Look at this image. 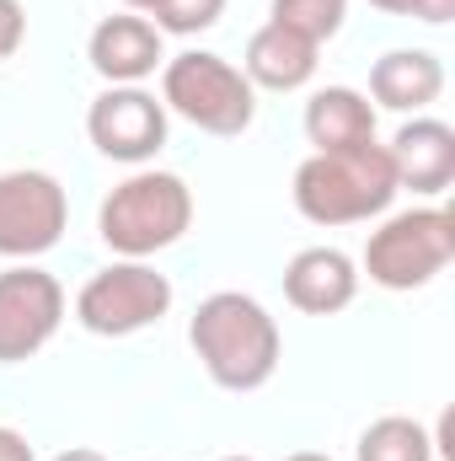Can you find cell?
Listing matches in <instances>:
<instances>
[{"mask_svg": "<svg viewBox=\"0 0 455 461\" xmlns=\"http://www.w3.org/2000/svg\"><path fill=\"white\" fill-rule=\"evenodd\" d=\"M193 354L204 359L210 381L226 392H257L273 381L279 370V322L268 317L263 301L241 295V290H220L210 301H199L193 322H188Z\"/></svg>", "mask_w": 455, "mask_h": 461, "instance_id": "obj_1", "label": "cell"}, {"mask_svg": "<svg viewBox=\"0 0 455 461\" xmlns=\"http://www.w3.org/2000/svg\"><path fill=\"white\" fill-rule=\"evenodd\" d=\"M397 199V167L386 145H348V150H311L295 172V210L311 226H353L380 215Z\"/></svg>", "mask_w": 455, "mask_h": 461, "instance_id": "obj_2", "label": "cell"}, {"mask_svg": "<svg viewBox=\"0 0 455 461\" xmlns=\"http://www.w3.org/2000/svg\"><path fill=\"white\" fill-rule=\"evenodd\" d=\"M193 226V194L177 172H134L103 199L97 230L118 258H156Z\"/></svg>", "mask_w": 455, "mask_h": 461, "instance_id": "obj_3", "label": "cell"}, {"mask_svg": "<svg viewBox=\"0 0 455 461\" xmlns=\"http://www.w3.org/2000/svg\"><path fill=\"white\" fill-rule=\"evenodd\" d=\"M161 103L204 134H241L257 118V86L220 54L188 49L161 65Z\"/></svg>", "mask_w": 455, "mask_h": 461, "instance_id": "obj_4", "label": "cell"}, {"mask_svg": "<svg viewBox=\"0 0 455 461\" xmlns=\"http://www.w3.org/2000/svg\"><path fill=\"white\" fill-rule=\"evenodd\" d=\"M455 258V221L445 210H402L364 241V274L380 290H424Z\"/></svg>", "mask_w": 455, "mask_h": 461, "instance_id": "obj_5", "label": "cell"}, {"mask_svg": "<svg viewBox=\"0 0 455 461\" xmlns=\"http://www.w3.org/2000/svg\"><path fill=\"white\" fill-rule=\"evenodd\" d=\"M172 312V279L156 274L145 258H123L113 268L92 274L86 290L76 295V317L97 339H129L156 328Z\"/></svg>", "mask_w": 455, "mask_h": 461, "instance_id": "obj_6", "label": "cell"}, {"mask_svg": "<svg viewBox=\"0 0 455 461\" xmlns=\"http://www.w3.org/2000/svg\"><path fill=\"white\" fill-rule=\"evenodd\" d=\"M65 226H70V199L59 177L32 167L0 172V258L32 263L65 236Z\"/></svg>", "mask_w": 455, "mask_h": 461, "instance_id": "obj_7", "label": "cell"}, {"mask_svg": "<svg viewBox=\"0 0 455 461\" xmlns=\"http://www.w3.org/2000/svg\"><path fill=\"white\" fill-rule=\"evenodd\" d=\"M65 322V290L49 268L16 263L0 274V365H22Z\"/></svg>", "mask_w": 455, "mask_h": 461, "instance_id": "obj_8", "label": "cell"}, {"mask_svg": "<svg viewBox=\"0 0 455 461\" xmlns=\"http://www.w3.org/2000/svg\"><path fill=\"white\" fill-rule=\"evenodd\" d=\"M86 134L108 161L139 167L166 145V103L145 86H108L86 113Z\"/></svg>", "mask_w": 455, "mask_h": 461, "instance_id": "obj_9", "label": "cell"}, {"mask_svg": "<svg viewBox=\"0 0 455 461\" xmlns=\"http://www.w3.org/2000/svg\"><path fill=\"white\" fill-rule=\"evenodd\" d=\"M86 59L92 70L108 81V86H139L145 76H156L166 65V49H161V27L123 11V16H103L86 38Z\"/></svg>", "mask_w": 455, "mask_h": 461, "instance_id": "obj_10", "label": "cell"}, {"mask_svg": "<svg viewBox=\"0 0 455 461\" xmlns=\"http://www.w3.org/2000/svg\"><path fill=\"white\" fill-rule=\"evenodd\" d=\"M284 295L306 317H338L343 306H353V295H359V268L338 247H306L284 268Z\"/></svg>", "mask_w": 455, "mask_h": 461, "instance_id": "obj_11", "label": "cell"}, {"mask_svg": "<svg viewBox=\"0 0 455 461\" xmlns=\"http://www.w3.org/2000/svg\"><path fill=\"white\" fill-rule=\"evenodd\" d=\"M391 167H397V188L413 194H445L455 183V129L440 118H413L397 129V140L386 145Z\"/></svg>", "mask_w": 455, "mask_h": 461, "instance_id": "obj_12", "label": "cell"}, {"mask_svg": "<svg viewBox=\"0 0 455 461\" xmlns=\"http://www.w3.org/2000/svg\"><path fill=\"white\" fill-rule=\"evenodd\" d=\"M317 54H322V49H317L311 38L279 27V22H263V27L252 32V43H246L241 76H246L252 86H263V92H300V86L317 76Z\"/></svg>", "mask_w": 455, "mask_h": 461, "instance_id": "obj_13", "label": "cell"}, {"mask_svg": "<svg viewBox=\"0 0 455 461\" xmlns=\"http://www.w3.org/2000/svg\"><path fill=\"white\" fill-rule=\"evenodd\" d=\"M445 92V65L429 49H391L370 70V97L391 113H418Z\"/></svg>", "mask_w": 455, "mask_h": 461, "instance_id": "obj_14", "label": "cell"}, {"mask_svg": "<svg viewBox=\"0 0 455 461\" xmlns=\"http://www.w3.org/2000/svg\"><path fill=\"white\" fill-rule=\"evenodd\" d=\"M306 140L317 150H348L375 140V108L353 86H327L306 103Z\"/></svg>", "mask_w": 455, "mask_h": 461, "instance_id": "obj_15", "label": "cell"}, {"mask_svg": "<svg viewBox=\"0 0 455 461\" xmlns=\"http://www.w3.org/2000/svg\"><path fill=\"white\" fill-rule=\"evenodd\" d=\"M359 461H434V435L402 413L375 419L359 435Z\"/></svg>", "mask_w": 455, "mask_h": 461, "instance_id": "obj_16", "label": "cell"}, {"mask_svg": "<svg viewBox=\"0 0 455 461\" xmlns=\"http://www.w3.org/2000/svg\"><path fill=\"white\" fill-rule=\"evenodd\" d=\"M343 16H348V0H273V11H268V22H279V27L311 38L317 49H322L327 38H338Z\"/></svg>", "mask_w": 455, "mask_h": 461, "instance_id": "obj_17", "label": "cell"}, {"mask_svg": "<svg viewBox=\"0 0 455 461\" xmlns=\"http://www.w3.org/2000/svg\"><path fill=\"white\" fill-rule=\"evenodd\" d=\"M220 11H226V0H156V5H150L156 27H161V32H177V38L215 27Z\"/></svg>", "mask_w": 455, "mask_h": 461, "instance_id": "obj_18", "label": "cell"}, {"mask_svg": "<svg viewBox=\"0 0 455 461\" xmlns=\"http://www.w3.org/2000/svg\"><path fill=\"white\" fill-rule=\"evenodd\" d=\"M27 38V11L22 0H0V59H11Z\"/></svg>", "mask_w": 455, "mask_h": 461, "instance_id": "obj_19", "label": "cell"}, {"mask_svg": "<svg viewBox=\"0 0 455 461\" xmlns=\"http://www.w3.org/2000/svg\"><path fill=\"white\" fill-rule=\"evenodd\" d=\"M0 461H38L22 429H5V424H0Z\"/></svg>", "mask_w": 455, "mask_h": 461, "instance_id": "obj_20", "label": "cell"}, {"mask_svg": "<svg viewBox=\"0 0 455 461\" xmlns=\"http://www.w3.org/2000/svg\"><path fill=\"white\" fill-rule=\"evenodd\" d=\"M413 16H418V22H451L455 0H413Z\"/></svg>", "mask_w": 455, "mask_h": 461, "instance_id": "obj_21", "label": "cell"}, {"mask_svg": "<svg viewBox=\"0 0 455 461\" xmlns=\"http://www.w3.org/2000/svg\"><path fill=\"white\" fill-rule=\"evenodd\" d=\"M54 461H108L103 451H92V446H70V451H59Z\"/></svg>", "mask_w": 455, "mask_h": 461, "instance_id": "obj_22", "label": "cell"}, {"mask_svg": "<svg viewBox=\"0 0 455 461\" xmlns=\"http://www.w3.org/2000/svg\"><path fill=\"white\" fill-rule=\"evenodd\" d=\"M370 5H380V11H391V16H413V0H370Z\"/></svg>", "mask_w": 455, "mask_h": 461, "instance_id": "obj_23", "label": "cell"}, {"mask_svg": "<svg viewBox=\"0 0 455 461\" xmlns=\"http://www.w3.org/2000/svg\"><path fill=\"white\" fill-rule=\"evenodd\" d=\"M284 461H333V456H322V451H295V456H284Z\"/></svg>", "mask_w": 455, "mask_h": 461, "instance_id": "obj_24", "label": "cell"}, {"mask_svg": "<svg viewBox=\"0 0 455 461\" xmlns=\"http://www.w3.org/2000/svg\"><path fill=\"white\" fill-rule=\"evenodd\" d=\"M123 5H129V11H150L156 0H123Z\"/></svg>", "mask_w": 455, "mask_h": 461, "instance_id": "obj_25", "label": "cell"}, {"mask_svg": "<svg viewBox=\"0 0 455 461\" xmlns=\"http://www.w3.org/2000/svg\"><path fill=\"white\" fill-rule=\"evenodd\" d=\"M220 461H252V456H220Z\"/></svg>", "mask_w": 455, "mask_h": 461, "instance_id": "obj_26", "label": "cell"}]
</instances>
